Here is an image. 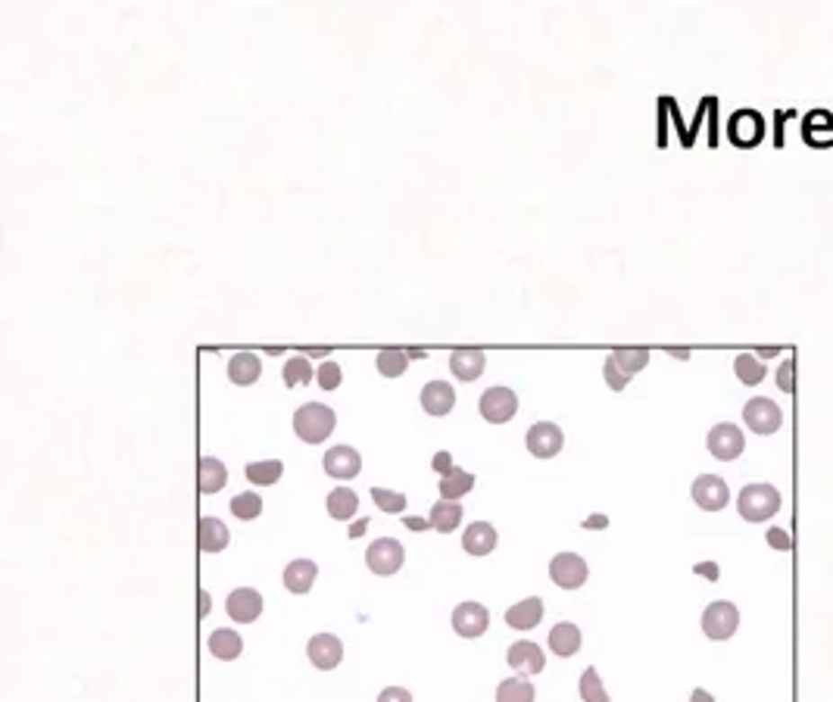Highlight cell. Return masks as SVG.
<instances>
[{"label": "cell", "instance_id": "1", "mask_svg": "<svg viewBox=\"0 0 833 702\" xmlns=\"http://www.w3.org/2000/svg\"><path fill=\"white\" fill-rule=\"evenodd\" d=\"M784 506V497L775 484H746L737 497V509L746 521L762 525V521L775 518Z\"/></svg>", "mask_w": 833, "mask_h": 702}, {"label": "cell", "instance_id": "2", "mask_svg": "<svg viewBox=\"0 0 833 702\" xmlns=\"http://www.w3.org/2000/svg\"><path fill=\"white\" fill-rule=\"evenodd\" d=\"M337 416L331 406L325 403H303L294 412V431L303 444H322L335 434Z\"/></svg>", "mask_w": 833, "mask_h": 702}, {"label": "cell", "instance_id": "3", "mask_svg": "<svg viewBox=\"0 0 833 702\" xmlns=\"http://www.w3.org/2000/svg\"><path fill=\"white\" fill-rule=\"evenodd\" d=\"M739 627V608L728 599H715L703 612V634L709 640H730Z\"/></svg>", "mask_w": 833, "mask_h": 702}, {"label": "cell", "instance_id": "4", "mask_svg": "<svg viewBox=\"0 0 833 702\" xmlns=\"http://www.w3.org/2000/svg\"><path fill=\"white\" fill-rule=\"evenodd\" d=\"M403 562H406V550H403V544L393 537L375 540V544L365 550V565H369V572H375L378 578L397 574L399 568H403Z\"/></svg>", "mask_w": 833, "mask_h": 702}, {"label": "cell", "instance_id": "5", "mask_svg": "<svg viewBox=\"0 0 833 702\" xmlns=\"http://www.w3.org/2000/svg\"><path fill=\"white\" fill-rule=\"evenodd\" d=\"M743 421H746V428L749 431H756V434H775L777 428L784 425V412H781V406L775 403V400H768V397H756V400H749V403L743 406Z\"/></svg>", "mask_w": 833, "mask_h": 702}, {"label": "cell", "instance_id": "6", "mask_svg": "<svg viewBox=\"0 0 833 702\" xmlns=\"http://www.w3.org/2000/svg\"><path fill=\"white\" fill-rule=\"evenodd\" d=\"M693 503L699 506V509L705 512H721L724 506L730 503V487L724 478H718V474H699L696 481H693Z\"/></svg>", "mask_w": 833, "mask_h": 702}, {"label": "cell", "instance_id": "7", "mask_svg": "<svg viewBox=\"0 0 833 702\" xmlns=\"http://www.w3.org/2000/svg\"><path fill=\"white\" fill-rule=\"evenodd\" d=\"M587 562H584L578 553H559L556 559L550 562V578L556 587H562V590H578V587L587 584Z\"/></svg>", "mask_w": 833, "mask_h": 702}, {"label": "cell", "instance_id": "8", "mask_svg": "<svg viewBox=\"0 0 833 702\" xmlns=\"http://www.w3.org/2000/svg\"><path fill=\"white\" fill-rule=\"evenodd\" d=\"M478 410H481V418L490 421V425H506L509 418H515L518 397H515V391H509V387H490V391L481 393Z\"/></svg>", "mask_w": 833, "mask_h": 702}, {"label": "cell", "instance_id": "9", "mask_svg": "<svg viewBox=\"0 0 833 702\" xmlns=\"http://www.w3.org/2000/svg\"><path fill=\"white\" fill-rule=\"evenodd\" d=\"M705 444H709L712 456L721 459V463H734V459H739V453L746 450L743 431H739L737 425H730V421H721V425L712 428L709 437H705Z\"/></svg>", "mask_w": 833, "mask_h": 702}, {"label": "cell", "instance_id": "10", "mask_svg": "<svg viewBox=\"0 0 833 702\" xmlns=\"http://www.w3.org/2000/svg\"><path fill=\"white\" fill-rule=\"evenodd\" d=\"M490 625V612L484 608L481 603H475V599H469V603H459L452 608V631L459 634V637H481L484 631H488Z\"/></svg>", "mask_w": 833, "mask_h": 702}, {"label": "cell", "instance_id": "11", "mask_svg": "<svg viewBox=\"0 0 833 702\" xmlns=\"http://www.w3.org/2000/svg\"><path fill=\"white\" fill-rule=\"evenodd\" d=\"M562 444H565V434L559 425H552V421H537V425H531L528 450L534 453L537 459L559 456V453H562Z\"/></svg>", "mask_w": 833, "mask_h": 702}, {"label": "cell", "instance_id": "12", "mask_svg": "<svg viewBox=\"0 0 833 702\" xmlns=\"http://www.w3.org/2000/svg\"><path fill=\"white\" fill-rule=\"evenodd\" d=\"M228 618L237 621V625H250V621H256L259 615H263V597H259V590H253V587H237V590L228 593Z\"/></svg>", "mask_w": 833, "mask_h": 702}, {"label": "cell", "instance_id": "13", "mask_svg": "<svg viewBox=\"0 0 833 702\" xmlns=\"http://www.w3.org/2000/svg\"><path fill=\"white\" fill-rule=\"evenodd\" d=\"M306 652H309V662L318 671H331L344 662V644L335 634H316L306 646Z\"/></svg>", "mask_w": 833, "mask_h": 702}, {"label": "cell", "instance_id": "14", "mask_svg": "<svg viewBox=\"0 0 833 702\" xmlns=\"http://www.w3.org/2000/svg\"><path fill=\"white\" fill-rule=\"evenodd\" d=\"M322 465H325V472H328L331 478L350 481V478H356V474L363 472V456H359L353 446L341 444V446H331V450L325 453Z\"/></svg>", "mask_w": 833, "mask_h": 702}, {"label": "cell", "instance_id": "15", "mask_svg": "<svg viewBox=\"0 0 833 702\" xmlns=\"http://www.w3.org/2000/svg\"><path fill=\"white\" fill-rule=\"evenodd\" d=\"M418 403H422V410L428 412V416H434V418L450 416L452 406H456V391L450 387V381H431V384L422 387V397H418Z\"/></svg>", "mask_w": 833, "mask_h": 702}, {"label": "cell", "instance_id": "16", "mask_svg": "<svg viewBox=\"0 0 833 702\" xmlns=\"http://www.w3.org/2000/svg\"><path fill=\"white\" fill-rule=\"evenodd\" d=\"M506 662H509V665L515 668L522 678H531V674L543 671L546 655L540 652V646L531 644V640H518V644L509 646V655H506Z\"/></svg>", "mask_w": 833, "mask_h": 702}, {"label": "cell", "instance_id": "17", "mask_svg": "<svg viewBox=\"0 0 833 702\" xmlns=\"http://www.w3.org/2000/svg\"><path fill=\"white\" fill-rule=\"evenodd\" d=\"M497 527L490 521H475V525L465 527L462 534V550L469 556H488V553L497 550Z\"/></svg>", "mask_w": 833, "mask_h": 702}, {"label": "cell", "instance_id": "18", "mask_svg": "<svg viewBox=\"0 0 833 702\" xmlns=\"http://www.w3.org/2000/svg\"><path fill=\"white\" fill-rule=\"evenodd\" d=\"M231 540V531L225 527V521L212 518V515H203L197 527V544L200 553H222Z\"/></svg>", "mask_w": 833, "mask_h": 702}, {"label": "cell", "instance_id": "19", "mask_svg": "<svg viewBox=\"0 0 833 702\" xmlns=\"http://www.w3.org/2000/svg\"><path fill=\"white\" fill-rule=\"evenodd\" d=\"M540 618H543V599L540 597H528L506 608V625L515 627V631H531V627L540 625Z\"/></svg>", "mask_w": 833, "mask_h": 702}, {"label": "cell", "instance_id": "20", "mask_svg": "<svg viewBox=\"0 0 833 702\" xmlns=\"http://www.w3.org/2000/svg\"><path fill=\"white\" fill-rule=\"evenodd\" d=\"M316 578H318V565L312 559H294L284 568V587H288L291 593H297V597L309 593Z\"/></svg>", "mask_w": 833, "mask_h": 702}, {"label": "cell", "instance_id": "21", "mask_svg": "<svg viewBox=\"0 0 833 702\" xmlns=\"http://www.w3.org/2000/svg\"><path fill=\"white\" fill-rule=\"evenodd\" d=\"M762 131H765L762 116H758V112H752V110H743V112H737V116L730 119V138H734L739 147L758 144V140H762Z\"/></svg>", "mask_w": 833, "mask_h": 702}, {"label": "cell", "instance_id": "22", "mask_svg": "<svg viewBox=\"0 0 833 702\" xmlns=\"http://www.w3.org/2000/svg\"><path fill=\"white\" fill-rule=\"evenodd\" d=\"M581 627L571 625V621H559L556 627L550 631V650L559 655V659H569L581 650Z\"/></svg>", "mask_w": 833, "mask_h": 702}, {"label": "cell", "instance_id": "23", "mask_svg": "<svg viewBox=\"0 0 833 702\" xmlns=\"http://www.w3.org/2000/svg\"><path fill=\"white\" fill-rule=\"evenodd\" d=\"M259 374H263V363H259L256 353H235V356L228 359V378L235 381L237 387L256 384Z\"/></svg>", "mask_w": 833, "mask_h": 702}, {"label": "cell", "instance_id": "24", "mask_svg": "<svg viewBox=\"0 0 833 702\" xmlns=\"http://www.w3.org/2000/svg\"><path fill=\"white\" fill-rule=\"evenodd\" d=\"M484 365H488V356H484L481 350H452V356H450V372L456 374L459 381L481 378Z\"/></svg>", "mask_w": 833, "mask_h": 702}, {"label": "cell", "instance_id": "25", "mask_svg": "<svg viewBox=\"0 0 833 702\" xmlns=\"http://www.w3.org/2000/svg\"><path fill=\"white\" fill-rule=\"evenodd\" d=\"M206 646H210V652L216 655V659H222V662H235L237 655L244 652L241 634L231 631V627H219V631H212L210 640H206Z\"/></svg>", "mask_w": 833, "mask_h": 702}, {"label": "cell", "instance_id": "26", "mask_svg": "<svg viewBox=\"0 0 833 702\" xmlns=\"http://www.w3.org/2000/svg\"><path fill=\"white\" fill-rule=\"evenodd\" d=\"M225 481H228V468L225 463H219L216 456H203L200 459V468H197V484H200V493H219L225 487Z\"/></svg>", "mask_w": 833, "mask_h": 702}, {"label": "cell", "instance_id": "27", "mask_svg": "<svg viewBox=\"0 0 833 702\" xmlns=\"http://www.w3.org/2000/svg\"><path fill=\"white\" fill-rule=\"evenodd\" d=\"M437 487H441V500H452V503H456V500H462L465 493L475 487V474H469L465 468L452 465L450 472L441 474V484Z\"/></svg>", "mask_w": 833, "mask_h": 702}, {"label": "cell", "instance_id": "28", "mask_svg": "<svg viewBox=\"0 0 833 702\" xmlns=\"http://www.w3.org/2000/svg\"><path fill=\"white\" fill-rule=\"evenodd\" d=\"M431 527L441 534H450L459 527V521H462V503H452V500H441V503L431 506V515H428Z\"/></svg>", "mask_w": 833, "mask_h": 702}, {"label": "cell", "instance_id": "29", "mask_svg": "<svg viewBox=\"0 0 833 702\" xmlns=\"http://www.w3.org/2000/svg\"><path fill=\"white\" fill-rule=\"evenodd\" d=\"M325 506H328V515L335 521H350L359 509V497L350 487H335V490L328 493V503Z\"/></svg>", "mask_w": 833, "mask_h": 702}, {"label": "cell", "instance_id": "30", "mask_svg": "<svg viewBox=\"0 0 833 702\" xmlns=\"http://www.w3.org/2000/svg\"><path fill=\"white\" fill-rule=\"evenodd\" d=\"M537 690L528 678H506L497 687V702H534Z\"/></svg>", "mask_w": 833, "mask_h": 702}, {"label": "cell", "instance_id": "31", "mask_svg": "<svg viewBox=\"0 0 833 702\" xmlns=\"http://www.w3.org/2000/svg\"><path fill=\"white\" fill-rule=\"evenodd\" d=\"M612 359H615L618 369L628 374V378H634L637 372H643L649 365V350H643V346H622V350H612Z\"/></svg>", "mask_w": 833, "mask_h": 702}, {"label": "cell", "instance_id": "32", "mask_svg": "<svg viewBox=\"0 0 833 702\" xmlns=\"http://www.w3.org/2000/svg\"><path fill=\"white\" fill-rule=\"evenodd\" d=\"M282 474H284L282 459H265V463L246 465V478H250V484H259V487H272Z\"/></svg>", "mask_w": 833, "mask_h": 702}, {"label": "cell", "instance_id": "33", "mask_svg": "<svg viewBox=\"0 0 833 702\" xmlns=\"http://www.w3.org/2000/svg\"><path fill=\"white\" fill-rule=\"evenodd\" d=\"M375 365H378V372H381L384 378H399V374L406 372V365H409V353L397 350V346H388V350L378 353Z\"/></svg>", "mask_w": 833, "mask_h": 702}, {"label": "cell", "instance_id": "34", "mask_svg": "<svg viewBox=\"0 0 833 702\" xmlns=\"http://www.w3.org/2000/svg\"><path fill=\"white\" fill-rule=\"evenodd\" d=\"M734 372H737V378L743 381V384H749V387H756L758 381L765 378L762 359H756L752 353H739V356L734 359Z\"/></svg>", "mask_w": 833, "mask_h": 702}, {"label": "cell", "instance_id": "35", "mask_svg": "<svg viewBox=\"0 0 833 702\" xmlns=\"http://www.w3.org/2000/svg\"><path fill=\"white\" fill-rule=\"evenodd\" d=\"M581 699L584 702H612L609 693H605V687H603V680H599L596 668H584V674H581Z\"/></svg>", "mask_w": 833, "mask_h": 702}, {"label": "cell", "instance_id": "36", "mask_svg": "<svg viewBox=\"0 0 833 702\" xmlns=\"http://www.w3.org/2000/svg\"><path fill=\"white\" fill-rule=\"evenodd\" d=\"M312 381V365L306 356H294L284 363V384L297 387V384H309Z\"/></svg>", "mask_w": 833, "mask_h": 702}, {"label": "cell", "instance_id": "37", "mask_svg": "<svg viewBox=\"0 0 833 702\" xmlns=\"http://www.w3.org/2000/svg\"><path fill=\"white\" fill-rule=\"evenodd\" d=\"M259 512H263V500L256 497V493H237L235 500H231V515L241 521H250V518H259Z\"/></svg>", "mask_w": 833, "mask_h": 702}, {"label": "cell", "instance_id": "38", "mask_svg": "<svg viewBox=\"0 0 833 702\" xmlns=\"http://www.w3.org/2000/svg\"><path fill=\"white\" fill-rule=\"evenodd\" d=\"M372 500H375V506L381 512H403L406 509V497L403 493H393V490H384V487H372Z\"/></svg>", "mask_w": 833, "mask_h": 702}, {"label": "cell", "instance_id": "39", "mask_svg": "<svg viewBox=\"0 0 833 702\" xmlns=\"http://www.w3.org/2000/svg\"><path fill=\"white\" fill-rule=\"evenodd\" d=\"M341 374H344L341 365L331 363V359H325L322 369L316 372V381H318V387H322V391H337V387H341Z\"/></svg>", "mask_w": 833, "mask_h": 702}, {"label": "cell", "instance_id": "40", "mask_svg": "<svg viewBox=\"0 0 833 702\" xmlns=\"http://www.w3.org/2000/svg\"><path fill=\"white\" fill-rule=\"evenodd\" d=\"M603 374H605V384H609L612 391H624V387L631 384V378H628V374H624L622 369H618V363H615L612 356L603 363Z\"/></svg>", "mask_w": 833, "mask_h": 702}, {"label": "cell", "instance_id": "41", "mask_svg": "<svg viewBox=\"0 0 833 702\" xmlns=\"http://www.w3.org/2000/svg\"><path fill=\"white\" fill-rule=\"evenodd\" d=\"M378 702H412V693L403 690V687H388V690H381Z\"/></svg>", "mask_w": 833, "mask_h": 702}, {"label": "cell", "instance_id": "42", "mask_svg": "<svg viewBox=\"0 0 833 702\" xmlns=\"http://www.w3.org/2000/svg\"><path fill=\"white\" fill-rule=\"evenodd\" d=\"M777 387L790 393L793 391V363H784V369L777 372Z\"/></svg>", "mask_w": 833, "mask_h": 702}, {"label": "cell", "instance_id": "43", "mask_svg": "<svg viewBox=\"0 0 833 702\" xmlns=\"http://www.w3.org/2000/svg\"><path fill=\"white\" fill-rule=\"evenodd\" d=\"M431 465H434V472L446 474V472H450V468H452V456H450V453H446V450H441V453H437V456H434V463H431Z\"/></svg>", "mask_w": 833, "mask_h": 702}, {"label": "cell", "instance_id": "44", "mask_svg": "<svg viewBox=\"0 0 833 702\" xmlns=\"http://www.w3.org/2000/svg\"><path fill=\"white\" fill-rule=\"evenodd\" d=\"M768 544H771V546H781V550H786V546H790V537H786L784 531H775V527H771V531H768Z\"/></svg>", "mask_w": 833, "mask_h": 702}, {"label": "cell", "instance_id": "45", "mask_svg": "<svg viewBox=\"0 0 833 702\" xmlns=\"http://www.w3.org/2000/svg\"><path fill=\"white\" fill-rule=\"evenodd\" d=\"M300 353H306V356H312V359H325L331 350H328V346H303Z\"/></svg>", "mask_w": 833, "mask_h": 702}, {"label": "cell", "instance_id": "46", "mask_svg": "<svg viewBox=\"0 0 833 702\" xmlns=\"http://www.w3.org/2000/svg\"><path fill=\"white\" fill-rule=\"evenodd\" d=\"M197 612H200V618H206V615H210V593H206V590H200V603H197Z\"/></svg>", "mask_w": 833, "mask_h": 702}, {"label": "cell", "instance_id": "47", "mask_svg": "<svg viewBox=\"0 0 833 702\" xmlns=\"http://www.w3.org/2000/svg\"><path fill=\"white\" fill-rule=\"evenodd\" d=\"M406 527H412V531H425V527H431V521H422V518H406Z\"/></svg>", "mask_w": 833, "mask_h": 702}, {"label": "cell", "instance_id": "48", "mask_svg": "<svg viewBox=\"0 0 833 702\" xmlns=\"http://www.w3.org/2000/svg\"><path fill=\"white\" fill-rule=\"evenodd\" d=\"M365 527H369V521H365V518H359L356 525L350 527V537H363V534H365Z\"/></svg>", "mask_w": 833, "mask_h": 702}, {"label": "cell", "instance_id": "49", "mask_svg": "<svg viewBox=\"0 0 833 702\" xmlns=\"http://www.w3.org/2000/svg\"><path fill=\"white\" fill-rule=\"evenodd\" d=\"M690 702H715V699H712V693H709V690H693Z\"/></svg>", "mask_w": 833, "mask_h": 702}, {"label": "cell", "instance_id": "50", "mask_svg": "<svg viewBox=\"0 0 833 702\" xmlns=\"http://www.w3.org/2000/svg\"><path fill=\"white\" fill-rule=\"evenodd\" d=\"M696 572H699V574H709V580H715L718 568H715V565H696Z\"/></svg>", "mask_w": 833, "mask_h": 702}, {"label": "cell", "instance_id": "51", "mask_svg": "<svg viewBox=\"0 0 833 702\" xmlns=\"http://www.w3.org/2000/svg\"><path fill=\"white\" fill-rule=\"evenodd\" d=\"M409 353V359H425L428 356V350H422V346H412V350H406Z\"/></svg>", "mask_w": 833, "mask_h": 702}, {"label": "cell", "instance_id": "52", "mask_svg": "<svg viewBox=\"0 0 833 702\" xmlns=\"http://www.w3.org/2000/svg\"><path fill=\"white\" fill-rule=\"evenodd\" d=\"M756 353H758V356L768 359V356H777V353H781V346H765V350H756Z\"/></svg>", "mask_w": 833, "mask_h": 702}, {"label": "cell", "instance_id": "53", "mask_svg": "<svg viewBox=\"0 0 833 702\" xmlns=\"http://www.w3.org/2000/svg\"><path fill=\"white\" fill-rule=\"evenodd\" d=\"M668 353H671V356H677V359H686V356H690V350H668Z\"/></svg>", "mask_w": 833, "mask_h": 702}]
</instances>
